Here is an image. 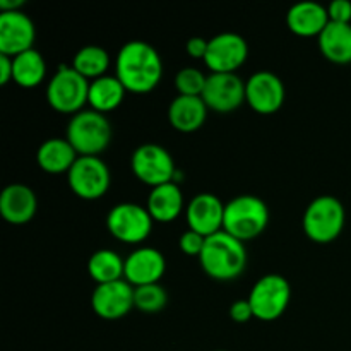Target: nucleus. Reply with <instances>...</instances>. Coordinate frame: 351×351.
Segmentation results:
<instances>
[{
	"label": "nucleus",
	"instance_id": "obj_8",
	"mask_svg": "<svg viewBox=\"0 0 351 351\" xmlns=\"http://www.w3.org/2000/svg\"><path fill=\"white\" fill-rule=\"evenodd\" d=\"M153 223L147 208L136 202H120L106 216V228L113 239L129 245L143 243L153 232Z\"/></svg>",
	"mask_w": 351,
	"mask_h": 351
},
{
	"label": "nucleus",
	"instance_id": "obj_5",
	"mask_svg": "<svg viewBox=\"0 0 351 351\" xmlns=\"http://www.w3.org/2000/svg\"><path fill=\"white\" fill-rule=\"evenodd\" d=\"M346 223L345 206L332 195L315 197L307 206L302 219L304 232L312 242L331 243L343 233Z\"/></svg>",
	"mask_w": 351,
	"mask_h": 351
},
{
	"label": "nucleus",
	"instance_id": "obj_35",
	"mask_svg": "<svg viewBox=\"0 0 351 351\" xmlns=\"http://www.w3.org/2000/svg\"><path fill=\"white\" fill-rule=\"evenodd\" d=\"M24 7V0H0V12H16Z\"/></svg>",
	"mask_w": 351,
	"mask_h": 351
},
{
	"label": "nucleus",
	"instance_id": "obj_12",
	"mask_svg": "<svg viewBox=\"0 0 351 351\" xmlns=\"http://www.w3.org/2000/svg\"><path fill=\"white\" fill-rule=\"evenodd\" d=\"M285 84L274 72L259 71L245 82V101L259 115H273L285 103Z\"/></svg>",
	"mask_w": 351,
	"mask_h": 351
},
{
	"label": "nucleus",
	"instance_id": "obj_19",
	"mask_svg": "<svg viewBox=\"0 0 351 351\" xmlns=\"http://www.w3.org/2000/svg\"><path fill=\"white\" fill-rule=\"evenodd\" d=\"M329 23L328 7L317 2L295 3L287 14L288 29L302 38H319Z\"/></svg>",
	"mask_w": 351,
	"mask_h": 351
},
{
	"label": "nucleus",
	"instance_id": "obj_24",
	"mask_svg": "<svg viewBox=\"0 0 351 351\" xmlns=\"http://www.w3.org/2000/svg\"><path fill=\"white\" fill-rule=\"evenodd\" d=\"M125 88L117 75H103L89 82L88 105L98 113H108L119 108L125 99Z\"/></svg>",
	"mask_w": 351,
	"mask_h": 351
},
{
	"label": "nucleus",
	"instance_id": "obj_10",
	"mask_svg": "<svg viewBox=\"0 0 351 351\" xmlns=\"http://www.w3.org/2000/svg\"><path fill=\"white\" fill-rule=\"evenodd\" d=\"M67 182L71 191L84 201H96L108 192L112 173L99 156H79L69 170Z\"/></svg>",
	"mask_w": 351,
	"mask_h": 351
},
{
	"label": "nucleus",
	"instance_id": "obj_15",
	"mask_svg": "<svg viewBox=\"0 0 351 351\" xmlns=\"http://www.w3.org/2000/svg\"><path fill=\"white\" fill-rule=\"evenodd\" d=\"M223 218H225V204L218 195L211 192L197 194L185 206V219H187L189 230L197 232L206 239L221 232Z\"/></svg>",
	"mask_w": 351,
	"mask_h": 351
},
{
	"label": "nucleus",
	"instance_id": "obj_20",
	"mask_svg": "<svg viewBox=\"0 0 351 351\" xmlns=\"http://www.w3.org/2000/svg\"><path fill=\"white\" fill-rule=\"evenodd\" d=\"M208 112L201 96H177L168 106V120L175 130L191 134L204 125Z\"/></svg>",
	"mask_w": 351,
	"mask_h": 351
},
{
	"label": "nucleus",
	"instance_id": "obj_31",
	"mask_svg": "<svg viewBox=\"0 0 351 351\" xmlns=\"http://www.w3.org/2000/svg\"><path fill=\"white\" fill-rule=\"evenodd\" d=\"M328 14L331 23L351 24V2L350 0H335L329 3Z\"/></svg>",
	"mask_w": 351,
	"mask_h": 351
},
{
	"label": "nucleus",
	"instance_id": "obj_25",
	"mask_svg": "<svg viewBox=\"0 0 351 351\" xmlns=\"http://www.w3.org/2000/svg\"><path fill=\"white\" fill-rule=\"evenodd\" d=\"M47 64L38 50H27L12 57V81L24 89H33L45 81Z\"/></svg>",
	"mask_w": 351,
	"mask_h": 351
},
{
	"label": "nucleus",
	"instance_id": "obj_1",
	"mask_svg": "<svg viewBox=\"0 0 351 351\" xmlns=\"http://www.w3.org/2000/svg\"><path fill=\"white\" fill-rule=\"evenodd\" d=\"M115 75L127 93L146 95L163 77V60L156 48L143 40L127 41L115 58Z\"/></svg>",
	"mask_w": 351,
	"mask_h": 351
},
{
	"label": "nucleus",
	"instance_id": "obj_6",
	"mask_svg": "<svg viewBox=\"0 0 351 351\" xmlns=\"http://www.w3.org/2000/svg\"><path fill=\"white\" fill-rule=\"evenodd\" d=\"M89 82L72 65H60L47 86L48 105L55 112L74 117L88 105Z\"/></svg>",
	"mask_w": 351,
	"mask_h": 351
},
{
	"label": "nucleus",
	"instance_id": "obj_27",
	"mask_svg": "<svg viewBox=\"0 0 351 351\" xmlns=\"http://www.w3.org/2000/svg\"><path fill=\"white\" fill-rule=\"evenodd\" d=\"M72 67L89 81V79H99L106 75L110 67V55L105 48L96 47V45H88L82 47L77 53L74 55Z\"/></svg>",
	"mask_w": 351,
	"mask_h": 351
},
{
	"label": "nucleus",
	"instance_id": "obj_34",
	"mask_svg": "<svg viewBox=\"0 0 351 351\" xmlns=\"http://www.w3.org/2000/svg\"><path fill=\"white\" fill-rule=\"evenodd\" d=\"M12 81V57L0 53V84H9Z\"/></svg>",
	"mask_w": 351,
	"mask_h": 351
},
{
	"label": "nucleus",
	"instance_id": "obj_9",
	"mask_svg": "<svg viewBox=\"0 0 351 351\" xmlns=\"http://www.w3.org/2000/svg\"><path fill=\"white\" fill-rule=\"evenodd\" d=\"M130 168L136 178L149 187L175 182L177 170L170 151L160 144H143L130 156Z\"/></svg>",
	"mask_w": 351,
	"mask_h": 351
},
{
	"label": "nucleus",
	"instance_id": "obj_21",
	"mask_svg": "<svg viewBox=\"0 0 351 351\" xmlns=\"http://www.w3.org/2000/svg\"><path fill=\"white\" fill-rule=\"evenodd\" d=\"M79 154L71 146L67 139L62 137H51L47 139L36 151V163L43 171L51 175L69 173L74 167Z\"/></svg>",
	"mask_w": 351,
	"mask_h": 351
},
{
	"label": "nucleus",
	"instance_id": "obj_2",
	"mask_svg": "<svg viewBox=\"0 0 351 351\" xmlns=\"http://www.w3.org/2000/svg\"><path fill=\"white\" fill-rule=\"evenodd\" d=\"M249 254L243 242L233 239L226 232L208 237L199 256V264L209 278L216 281H232L242 276L247 267Z\"/></svg>",
	"mask_w": 351,
	"mask_h": 351
},
{
	"label": "nucleus",
	"instance_id": "obj_33",
	"mask_svg": "<svg viewBox=\"0 0 351 351\" xmlns=\"http://www.w3.org/2000/svg\"><path fill=\"white\" fill-rule=\"evenodd\" d=\"M208 43L209 40H204L201 36H194L191 40H187V43H185V51H187L189 57L202 58L204 60L206 51H208Z\"/></svg>",
	"mask_w": 351,
	"mask_h": 351
},
{
	"label": "nucleus",
	"instance_id": "obj_36",
	"mask_svg": "<svg viewBox=\"0 0 351 351\" xmlns=\"http://www.w3.org/2000/svg\"><path fill=\"white\" fill-rule=\"evenodd\" d=\"M216 351H226V350H216Z\"/></svg>",
	"mask_w": 351,
	"mask_h": 351
},
{
	"label": "nucleus",
	"instance_id": "obj_23",
	"mask_svg": "<svg viewBox=\"0 0 351 351\" xmlns=\"http://www.w3.org/2000/svg\"><path fill=\"white\" fill-rule=\"evenodd\" d=\"M319 50L332 64L351 62V24L329 23L319 34Z\"/></svg>",
	"mask_w": 351,
	"mask_h": 351
},
{
	"label": "nucleus",
	"instance_id": "obj_30",
	"mask_svg": "<svg viewBox=\"0 0 351 351\" xmlns=\"http://www.w3.org/2000/svg\"><path fill=\"white\" fill-rule=\"evenodd\" d=\"M204 243H206V237L199 235L197 232H192V230H187L180 235L178 239V247H180L182 252L185 256H191V257H197L201 256L202 249H204Z\"/></svg>",
	"mask_w": 351,
	"mask_h": 351
},
{
	"label": "nucleus",
	"instance_id": "obj_7",
	"mask_svg": "<svg viewBox=\"0 0 351 351\" xmlns=\"http://www.w3.org/2000/svg\"><path fill=\"white\" fill-rule=\"evenodd\" d=\"M247 300L252 307L254 319L273 322L287 312L291 300V287L281 274H266L256 281Z\"/></svg>",
	"mask_w": 351,
	"mask_h": 351
},
{
	"label": "nucleus",
	"instance_id": "obj_17",
	"mask_svg": "<svg viewBox=\"0 0 351 351\" xmlns=\"http://www.w3.org/2000/svg\"><path fill=\"white\" fill-rule=\"evenodd\" d=\"M167 271V259L153 247H139L125 257L123 280L134 288L156 285Z\"/></svg>",
	"mask_w": 351,
	"mask_h": 351
},
{
	"label": "nucleus",
	"instance_id": "obj_14",
	"mask_svg": "<svg viewBox=\"0 0 351 351\" xmlns=\"http://www.w3.org/2000/svg\"><path fill=\"white\" fill-rule=\"evenodd\" d=\"M93 312L105 321L123 319L134 308V287L125 280L96 285L91 295Z\"/></svg>",
	"mask_w": 351,
	"mask_h": 351
},
{
	"label": "nucleus",
	"instance_id": "obj_16",
	"mask_svg": "<svg viewBox=\"0 0 351 351\" xmlns=\"http://www.w3.org/2000/svg\"><path fill=\"white\" fill-rule=\"evenodd\" d=\"M36 29L33 21L23 10L0 14V53L16 57L33 50Z\"/></svg>",
	"mask_w": 351,
	"mask_h": 351
},
{
	"label": "nucleus",
	"instance_id": "obj_3",
	"mask_svg": "<svg viewBox=\"0 0 351 351\" xmlns=\"http://www.w3.org/2000/svg\"><path fill=\"white\" fill-rule=\"evenodd\" d=\"M269 223V209L257 195H237L225 204L223 232L240 242H249L263 235Z\"/></svg>",
	"mask_w": 351,
	"mask_h": 351
},
{
	"label": "nucleus",
	"instance_id": "obj_28",
	"mask_svg": "<svg viewBox=\"0 0 351 351\" xmlns=\"http://www.w3.org/2000/svg\"><path fill=\"white\" fill-rule=\"evenodd\" d=\"M168 302V293L160 283L134 288V307L144 314H156L163 311Z\"/></svg>",
	"mask_w": 351,
	"mask_h": 351
},
{
	"label": "nucleus",
	"instance_id": "obj_29",
	"mask_svg": "<svg viewBox=\"0 0 351 351\" xmlns=\"http://www.w3.org/2000/svg\"><path fill=\"white\" fill-rule=\"evenodd\" d=\"M208 75L195 67H184L175 75V89L178 96H202Z\"/></svg>",
	"mask_w": 351,
	"mask_h": 351
},
{
	"label": "nucleus",
	"instance_id": "obj_32",
	"mask_svg": "<svg viewBox=\"0 0 351 351\" xmlns=\"http://www.w3.org/2000/svg\"><path fill=\"white\" fill-rule=\"evenodd\" d=\"M230 317L232 321L243 324V322H249L250 319H254L252 307H250L249 300H237L233 302L232 307H230Z\"/></svg>",
	"mask_w": 351,
	"mask_h": 351
},
{
	"label": "nucleus",
	"instance_id": "obj_18",
	"mask_svg": "<svg viewBox=\"0 0 351 351\" xmlns=\"http://www.w3.org/2000/svg\"><path fill=\"white\" fill-rule=\"evenodd\" d=\"M38 201L27 185L10 184L0 194V215L10 225H26L34 218Z\"/></svg>",
	"mask_w": 351,
	"mask_h": 351
},
{
	"label": "nucleus",
	"instance_id": "obj_11",
	"mask_svg": "<svg viewBox=\"0 0 351 351\" xmlns=\"http://www.w3.org/2000/svg\"><path fill=\"white\" fill-rule=\"evenodd\" d=\"M249 57L245 38L237 33L216 34L209 40L204 64L211 74H235Z\"/></svg>",
	"mask_w": 351,
	"mask_h": 351
},
{
	"label": "nucleus",
	"instance_id": "obj_26",
	"mask_svg": "<svg viewBox=\"0 0 351 351\" xmlns=\"http://www.w3.org/2000/svg\"><path fill=\"white\" fill-rule=\"evenodd\" d=\"M123 271H125V259H122L115 250L99 249L88 261V273L91 280L96 281V285L123 280Z\"/></svg>",
	"mask_w": 351,
	"mask_h": 351
},
{
	"label": "nucleus",
	"instance_id": "obj_13",
	"mask_svg": "<svg viewBox=\"0 0 351 351\" xmlns=\"http://www.w3.org/2000/svg\"><path fill=\"white\" fill-rule=\"evenodd\" d=\"M202 101L216 113H232L245 101V82L237 74H209Z\"/></svg>",
	"mask_w": 351,
	"mask_h": 351
},
{
	"label": "nucleus",
	"instance_id": "obj_22",
	"mask_svg": "<svg viewBox=\"0 0 351 351\" xmlns=\"http://www.w3.org/2000/svg\"><path fill=\"white\" fill-rule=\"evenodd\" d=\"M184 194L177 182L154 187L147 197V211L158 223H171L184 211Z\"/></svg>",
	"mask_w": 351,
	"mask_h": 351
},
{
	"label": "nucleus",
	"instance_id": "obj_4",
	"mask_svg": "<svg viewBox=\"0 0 351 351\" xmlns=\"http://www.w3.org/2000/svg\"><path fill=\"white\" fill-rule=\"evenodd\" d=\"M112 125L103 113L82 110L69 122L65 139L79 156H99L112 143Z\"/></svg>",
	"mask_w": 351,
	"mask_h": 351
}]
</instances>
